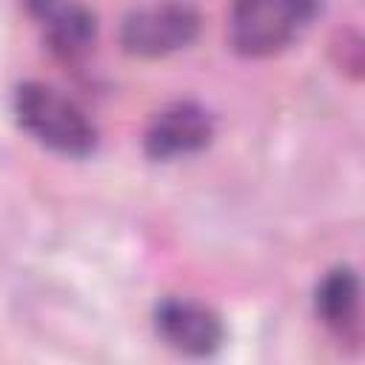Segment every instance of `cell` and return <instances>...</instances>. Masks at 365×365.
I'll use <instances>...</instances> for the list:
<instances>
[{"label": "cell", "mask_w": 365, "mask_h": 365, "mask_svg": "<svg viewBox=\"0 0 365 365\" xmlns=\"http://www.w3.org/2000/svg\"><path fill=\"white\" fill-rule=\"evenodd\" d=\"M14 114L26 134L63 157H86L97 145V128L88 114L46 83H23L14 91Z\"/></svg>", "instance_id": "6da1fadb"}, {"label": "cell", "mask_w": 365, "mask_h": 365, "mask_svg": "<svg viewBox=\"0 0 365 365\" xmlns=\"http://www.w3.org/2000/svg\"><path fill=\"white\" fill-rule=\"evenodd\" d=\"M317 9L319 0H234L228 43L242 57H271L308 29Z\"/></svg>", "instance_id": "7a4b0ae2"}, {"label": "cell", "mask_w": 365, "mask_h": 365, "mask_svg": "<svg viewBox=\"0 0 365 365\" xmlns=\"http://www.w3.org/2000/svg\"><path fill=\"white\" fill-rule=\"evenodd\" d=\"M200 31V14L185 0H160L134 9L120 29V43L134 57H165L185 48Z\"/></svg>", "instance_id": "3957f363"}, {"label": "cell", "mask_w": 365, "mask_h": 365, "mask_svg": "<svg viewBox=\"0 0 365 365\" xmlns=\"http://www.w3.org/2000/svg\"><path fill=\"white\" fill-rule=\"evenodd\" d=\"M157 334L180 354L188 356H208L222 345L225 328L217 311L197 299L168 297L154 311Z\"/></svg>", "instance_id": "277c9868"}, {"label": "cell", "mask_w": 365, "mask_h": 365, "mask_svg": "<svg viewBox=\"0 0 365 365\" xmlns=\"http://www.w3.org/2000/svg\"><path fill=\"white\" fill-rule=\"evenodd\" d=\"M214 137L211 114L197 103H171L154 114L145 131V154L154 160H177L202 151Z\"/></svg>", "instance_id": "5b68a950"}, {"label": "cell", "mask_w": 365, "mask_h": 365, "mask_svg": "<svg viewBox=\"0 0 365 365\" xmlns=\"http://www.w3.org/2000/svg\"><path fill=\"white\" fill-rule=\"evenodd\" d=\"M317 317L339 336H351L359 328V277L354 268L339 265L328 271L317 285Z\"/></svg>", "instance_id": "8992f818"}, {"label": "cell", "mask_w": 365, "mask_h": 365, "mask_svg": "<svg viewBox=\"0 0 365 365\" xmlns=\"http://www.w3.org/2000/svg\"><path fill=\"white\" fill-rule=\"evenodd\" d=\"M46 43L63 60L83 57L97 37V17L91 9L74 0H63L46 17Z\"/></svg>", "instance_id": "52a82bcc"}, {"label": "cell", "mask_w": 365, "mask_h": 365, "mask_svg": "<svg viewBox=\"0 0 365 365\" xmlns=\"http://www.w3.org/2000/svg\"><path fill=\"white\" fill-rule=\"evenodd\" d=\"M23 3H26V9H29L34 17H40V20H43V17H46L54 6H60L63 0H23Z\"/></svg>", "instance_id": "ba28073f"}]
</instances>
